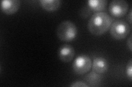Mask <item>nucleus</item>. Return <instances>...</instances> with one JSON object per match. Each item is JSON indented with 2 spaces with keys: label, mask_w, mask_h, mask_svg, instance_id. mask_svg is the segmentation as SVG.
I'll return each instance as SVG.
<instances>
[{
  "label": "nucleus",
  "mask_w": 132,
  "mask_h": 87,
  "mask_svg": "<svg viewBox=\"0 0 132 87\" xmlns=\"http://www.w3.org/2000/svg\"><path fill=\"white\" fill-rule=\"evenodd\" d=\"M92 66V61L90 58L85 55L78 56L72 64L74 71L77 74H82L88 72Z\"/></svg>",
  "instance_id": "obj_4"
},
{
  "label": "nucleus",
  "mask_w": 132,
  "mask_h": 87,
  "mask_svg": "<svg viewBox=\"0 0 132 87\" xmlns=\"http://www.w3.org/2000/svg\"><path fill=\"white\" fill-rule=\"evenodd\" d=\"M84 80L89 86H97L101 82L102 76L100 73L92 71L85 76Z\"/></svg>",
  "instance_id": "obj_10"
},
{
  "label": "nucleus",
  "mask_w": 132,
  "mask_h": 87,
  "mask_svg": "<svg viewBox=\"0 0 132 87\" xmlns=\"http://www.w3.org/2000/svg\"><path fill=\"white\" fill-rule=\"evenodd\" d=\"M130 32V26L126 21L117 20L113 22L110 27V33L113 38L121 40L125 38Z\"/></svg>",
  "instance_id": "obj_3"
},
{
  "label": "nucleus",
  "mask_w": 132,
  "mask_h": 87,
  "mask_svg": "<svg viewBox=\"0 0 132 87\" xmlns=\"http://www.w3.org/2000/svg\"><path fill=\"white\" fill-rule=\"evenodd\" d=\"M107 0H88L86 1V6L92 11L97 13L105 10L107 7Z\"/></svg>",
  "instance_id": "obj_9"
},
{
  "label": "nucleus",
  "mask_w": 132,
  "mask_h": 87,
  "mask_svg": "<svg viewBox=\"0 0 132 87\" xmlns=\"http://www.w3.org/2000/svg\"><path fill=\"white\" fill-rule=\"evenodd\" d=\"M108 61L103 57H96L94 59L92 63L93 71L102 74L106 72L109 69Z\"/></svg>",
  "instance_id": "obj_8"
},
{
  "label": "nucleus",
  "mask_w": 132,
  "mask_h": 87,
  "mask_svg": "<svg viewBox=\"0 0 132 87\" xmlns=\"http://www.w3.org/2000/svg\"><path fill=\"white\" fill-rule=\"evenodd\" d=\"M112 22V18L106 12H97L89 19L88 28L91 33L99 36L108 31Z\"/></svg>",
  "instance_id": "obj_1"
},
{
  "label": "nucleus",
  "mask_w": 132,
  "mask_h": 87,
  "mask_svg": "<svg viewBox=\"0 0 132 87\" xmlns=\"http://www.w3.org/2000/svg\"><path fill=\"white\" fill-rule=\"evenodd\" d=\"M127 20L129 22V23L131 24V9H130L129 13L127 15Z\"/></svg>",
  "instance_id": "obj_16"
},
{
  "label": "nucleus",
  "mask_w": 132,
  "mask_h": 87,
  "mask_svg": "<svg viewBox=\"0 0 132 87\" xmlns=\"http://www.w3.org/2000/svg\"><path fill=\"white\" fill-rule=\"evenodd\" d=\"M78 33L76 25L71 21L64 20L57 26L56 34L60 40L64 41H71L76 39Z\"/></svg>",
  "instance_id": "obj_2"
},
{
  "label": "nucleus",
  "mask_w": 132,
  "mask_h": 87,
  "mask_svg": "<svg viewBox=\"0 0 132 87\" xmlns=\"http://www.w3.org/2000/svg\"><path fill=\"white\" fill-rule=\"evenodd\" d=\"M75 55V50L72 45L64 44L61 46L58 51L60 59L64 63H68L73 59Z\"/></svg>",
  "instance_id": "obj_6"
},
{
  "label": "nucleus",
  "mask_w": 132,
  "mask_h": 87,
  "mask_svg": "<svg viewBox=\"0 0 132 87\" xmlns=\"http://www.w3.org/2000/svg\"><path fill=\"white\" fill-rule=\"evenodd\" d=\"M129 5L125 0H113L109 5L110 14L115 17H121L128 10Z\"/></svg>",
  "instance_id": "obj_5"
},
{
  "label": "nucleus",
  "mask_w": 132,
  "mask_h": 87,
  "mask_svg": "<svg viewBox=\"0 0 132 87\" xmlns=\"http://www.w3.org/2000/svg\"><path fill=\"white\" fill-rule=\"evenodd\" d=\"M132 41H131V35H130L129 37V38L127 40V46L130 49V51H131L132 48H131V45H132Z\"/></svg>",
  "instance_id": "obj_15"
},
{
  "label": "nucleus",
  "mask_w": 132,
  "mask_h": 87,
  "mask_svg": "<svg viewBox=\"0 0 132 87\" xmlns=\"http://www.w3.org/2000/svg\"><path fill=\"white\" fill-rule=\"evenodd\" d=\"M41 6L47 11H55L59 9L61 5L60 0H40Z\"/></svg>",
  "instance_id": "obj_11"
},
{
  "label": "nucleus",
  "mask_w": 132,
  "mask_h": 87,
  "mask_svg": "<svg viewBox=\"0 0 132 87\" xmlns=\"http://www.w3.org/2000/svg\"><path fill=\"white\" fill-rule=\"evenodd\" d=\"M69 86L71 87H79V86L88 87L89 86L88 85L86 84L85 82L83 81H77L74 82L71 84H70Z\"/></svg>",
  "instance_id": "obj_14"
},
{
  "label": "nucleus",
  "mask_w": 132,
  "mask_h": 87,
  "mask_svg": "<svg viewBox=\"0 0 132 87\" xmlns=\"http://www.w3.org/2000/svg\"><path fill=\"white\" fill-rule=\"evenodd\" d=\"M126 73L127 77L129 78V80L131 81L132 78V59L130 60L127 63L126 68Z\"/></svg>",
  "instance_id": "obj_13"
},
{
  "label": "nucleus",
  "mask_w": 132,
  "mask_h": 87,
  "mask_svg": "<svg viewBox=\"0 0 132 87\" xmlns=\"http://www.w3.org/2000/svg\"><path fill=\"white\" fill-rule=\"evenodd\" d=\"M92 12V11L87 6H85L80 9L79 15L82 18H87L90 16Z\"/></svg>",
  "instance_id": "obj_12"
},
{
  "label": "nucleus",
  "mask_w": 132,
  "mask_h": 87,
  "mask_svg": "<svg viewBox=\"0 0 132 87\" xmlns=\"http://www.w3.org/2000/svg\"><path fill=\"white\" fill-rule=\"evenodd\" d=\"M20 1L19 0H3L1 3V9L6 14H14L19 9Z\"/></svg>",
  "instance_id": "obj_7"
}]
</instances>
